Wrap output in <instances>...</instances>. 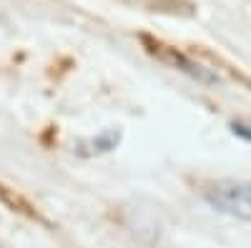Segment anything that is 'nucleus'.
Returning a JSON list of instances; mask_svg holds the SVG:
<instances>
[{"instance_id": "nucleus-1", "label": "nucleus", "mask_w": 251, "mask_h": 248, "mask_svg": "<svg viewBox=\"0 0 251 248\" xmlns=\"http://www.w3.org/2000/svg\"><path fill=\"white\" fill-rule=\"evenodd\" d=\"M206 203L239 221H251V183L244 180H219L203 188Z\"/></svg>"}, {"instance_id": "nucleus-2", "label": "nucleus", "mask_w": 251, "mask_h": 248, "mask_svg": "<svg viewBox=\"0 0 251 248\" xmlns=\"http://www.w3.org/2000/svg\"><path fill=\"white\" fill-rule=\"evenodd\" d=\"M166 58H169L174 66H178L183 73H188L191 78H196V80H201V83H219V75H216V73H211L208 68L194 63V60H188V58H183V55H178V53H169Z\"/></svg>"}, {"instance_id": "nucleus-3", "label": "nucleus", "mask_w": 251, "mask_h": 248, "mask_svg": "<svg viewBox=\"0 0 251 248\" xmlns=\"http://www.w3.org/2000/svg\"><path fill=\"white\" fill-rule=\"evenodd\" d=\"M118 138H121L118 131H103V133L93 140V146H96V151H111V148H116Z\"/></svg>"}, {"instance_id": "nucleus-4", "label": "nucleus", "mask_w": 251, "mask_h": 248, "mask_svg": "<svg viewBox=\"0 0 251 248\" xmlns=\"http://www.w3.org/2000/svg\"><path fill=\"white\" fill-rule=\"evenodd\" d=\"M231 133H234L236 138L251 143V123H246V120H234V123H231Z\"/></svg>"}]
</instances>
